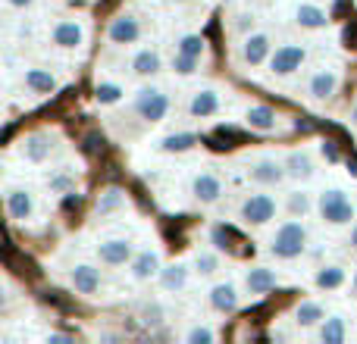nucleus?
Here are the masks:
<instances>
[{
    "instance_id": "obj_45",
    "label": "nucleus",
    "mask_w": 357,
    "mask_h": 344,
    "mask_svg": "<svg viewBox=\"0 0 357 344\" xmlns=\"http://www.w3.org/2000/svg\"><path fill=\"white\" fill-rule=\"evenodd\" d=\"M351 291L357 295V272H354V279H351Z\"/></svg>"
},
{
    "instance_id": "obj_46",
    "label": "nucleus",
    "mask_w": 357,
    "mask_h": 344,
    "mask_svg": "<svg viewBox=\"0 0 357 344\" xmlns=\"http://www.w3.org/2000/svg\"><path fill=\"white\" fill-rule=\"evenodd\" d=\"M173 3H178V6H182V3H191V0H173Z\"/></svg>"
},
{
    "instance_id": "obj_5",
    "label": "nucleus",
    "mask_w": 357,
    "mask_h": 344,
    "mask_svg": "<svg viewBox=\"0 0 357 344\" xmlns=\"http://www.w3.org/2000/svg\"><path fill=\"white\" fill-rule=\"evenodd\" d=\"M304 63H307V47L289 41V44H279V47L273 50V56H270L266 66H270V72L276 75V79H289V75H295Z\"/></svg>"
},
{
    "instance_id": "obj_2",
    "label": "nucleus",
    "mask_w": 357,
    "mask_h": 344,
    "mask_svg": "<svg viewBox=\"0 0 357 344\" xmlns=\"http://www.w3.org/2000/svg\"><path fill=\"white\" fill-rule=\"evenodd\" d=\"M169 107H173L169 94L163 91V88H157V85H144V88H138L135 100H132V110H135V113H138V119H144L148 125L163 123V119L169 116Z\"/></svg>"
},
{
    "instance_id": "obj_22",
    "label": "nucleus",
    "mask_w": 357,
    "mask_h": 344,
    "mask_svg": "<svg viewBox=\"0 0 357 344\" xmlns=\"http://www.w3.org/2000/svg\"><path fill=\"white\" fill-rule=\"evenodd\" d=\"M285 172H289L291 182H310L317 172V163L310 157V150H291L285 157Z\"/></svg>"
},
{
    "instance_id": "obj_1",
    "label": "nucleus",
    "mask_w": 357,
    "mask_h": 344,
    "mask_svg": "<svg viewBox=\"0 0 357 344\" xmlns=\"http://www.w3.org/2000/svg\"><path fill=\"white\" fill-rule=\"evenodd\" d=\"M266 251H270V257L282 260V263L304 257V251H307V228H304V222L298 219V216L289 222H282V226L273 232Z\"/></svg>"
},
{
    "instance_id": "obj_32",
    "label": "nucleus",
    "mask_w": 357,
    "mask_h": 344,
    "mask_svg": "<svg viewBox=\"0 0 357 344\" xmlns=\"http://www.w3.org/2000/svg\"><path fill=\"white\" fill-rule=\"evenodd\" d=\"M94 97H98L100 107H113V104H119V100L126 97V88L119 85V81H98Z\"/></svg>"
},
{
    "instance_id": "obj_35",
    "label": "nucleus",
    "mask_w": 357,
    "mask_h": 344,
    "mask_svg": "<svg viewBox=\"0 0 357 344\" xmlns=\"http://www.w3.org/2000/svg\"><path fill=\"white\" fill-rule=\"evenodd\" d=\"M185 341H188V344H213L216 332L210 326H201V322H197V326H191L188 332H185Z\"/></svg>"
},
{
    "instance_id": "obj_23",
    "label": "nucleus",
    "mask_w": 357,
    "mask_h": 344,
    "mask_svg": "<svg viewBox=\"0 0 357 344\" xmlns=\"http://www.w3.org/2000/svg\"><path fill=\"white\" fill-rule=\"evenodd\" d=\"M22 85L29 94H54L56 91V75L50 69H41V66H31L22 72Z\"/></svg>"
},
{
    "instance_id": "obj_44",
    "label": "nucleus",
    "mask_w": 357,
    "mask_h": 344,
    "mask_svg": "<svg viewBox=\"0 0 357 344\" xmlns=\"http://www.w3.org/2000/svg\"><path fill=\"white\" fill-rule=\"evenodd\" d=\"M351 125L357 129V104H354V110H351Z\"/></svg>"
},
{
    "instance_id": "obj_34",
    "label": "nucleus",
    "mask_w": 357,
    "mask_h": 344,
    "mask_svg": "<svg viewBox=\"0 0 357 344\" xmlns=\"http://www.w3.org/2000/svg\"><path fill=\"white\" fill-rule=\"evenodd\" d=\"M176 50L178 54H188V56H197V60H201L204 56V38L201 35H182L176 41Z\"/></svg>"
},
{
    "instance_id": "obj_31",
    "label": "nucleus",
    "mask_w": 357,
    "mask_h": 344,
    "mask_svg": "<svg viewBox=\"0 0 357 344\" xmlns=\"http://www.w3.org/2000/svg\"><path fill=\"white\" fill-rule=\"evenodd\" d=\"M220 269H222V260H220V253H216V251H210V247H201V251L195 253V272L201 279L216 276Z\"/></svg>"
},
{
    "instance_id": "obj_33",
    "label": "nucleus",
    "mask_w": 357,
    "mask_h": 344,
    "mask_svg": "<svg viewBox=\"0 0 357 344\" xmlns=\"http://www.w3.org/2000/svg\"><path fill=\"white\" fill-rule=\"evenodd\" d=\"M285 207H289L291 216H304V213H310L317 203H314V194L301 188V191H289V201H285Z\"/></svg>"
},
{
    "instance_id": "obj_38",
    "label": "nucleus",
    "mask_w": 357,
    "mask_h": 344,
    "mask_svg": "<svg viewBox=\"0 0 357 344\" xmlns=\"http://www.w3.org/2000/svg\"><path fill=\"white\" fill-rule=\"evenodd\" d=\"M142 316H144V322H148V326H157V322L163 320V310L157 307V304H148V307L142 310Z\"/></svg>"
},
{
    "instance_id": "obj_3",
    "label": "nucleus",
    "mask_w": 357,
    "mask_h": 344,
    "mask_svg": "<svg viewBox=\"0 0 357 344\" xmlns=\"http://www.w3.org/2000/svg\"><path fill=\"white\" fill-rule=\"evenodd\" d=\"M317 213L326 226H348L354 219V201L342 188H326L317 194Z\"/></svg>"
},
{
    "instance_id": "obj_43",
    "label": "nucleus",
    "mask_w": 357,
    "mask_h": 344,
    "mask_svg": "<svg viewBox=\"0 0 357 344\" xmlns=\"http://www.w3.org/2000/svg\"><path fill=\"white\" fill-rule=\"evenodd\" d=\"M348 244H351V247H357V222L351 226V235H348Z\"/></svg>"
},
{
    "instance_id": "obj_29",
    "label": "nucleus",
    "mask_w": 357,
    "mask_h": 344,
    "mask_svg": "<svg viewBox=\"0 0 357 344\" xmlns=\"http://www.w3.org/2000/svg\"><path fill=\"white\" fill-rule=\"evenodd\" d=\"M126 191H119V188H107V191H100L98 194V201H94V213L98 216H113V213H119V210H126Z\"/></svg>"
},
{
    "instance_id": "obj_41",
    "label": "nucleus",
    "mask_w": 357,
    "mask_h": 344,
    "mask_svg": "<svg viewBox=\"0 0 357 344\" xmlns=\"http://www.w3.org/2000/svg\"><path fill=\"white\" fill-rule=\"evenodd\" d=\"M31 3H35V0H6V6H13V10H29Z\"/></svg>"
},
{
    "instance_id": "obj_11",
    "label": "nucleus",
    "mask_w": 357,
    "mask_h": 344,
    "mask_svg": "<svg viewBox=\"0 0 357 344\" xmlns=\"http://www.w3.org/2000/svg\"><path fill=\"white\" fill-rule=\"evenodd\" d=\"M132 257H135V244H132V238L116 235V238L98 241V260L104 266H126V263H132Z\"/></svg>"
},
{
    "instance_id": "obj_6",
    "label": "nucleus",
    "mask_w": 357,
    "mask_h": 344,
    "mask_svg": "<svg viewBox=\"0 0 357 344\" xmlns=\"http://www.w3.org/2000/svg\"><path fill=\"white\" fill-rule=\"evenodd\" d=\"M285 178H289L285 160H276V157H257L254 163H248V182L257 185V188H279Z\"/></svg>"
},
{
    "instance_id": "obj_16",
    "label": "nucleus",
    "mask_w": 357,
    "mask_h": 344,
    "mask_svg": "<svg viewBox=\"0 0 357 344\" xmlns=\"http://www.w3.org/2000/svg\"><path fill=\"white\" fill-rule=\"evenodd\" d=\"M163 269L160 263V253H157V247H142V251H135V257H132L129 263V276L135 279V282H151V279H157Z\"/></svg>"
},
{
    "instance_id": "obj_13",
    "label": "nucleus",
    "mask_w": 357,
    "mask_h": 344,
    "mask_svg": "<svg viewBox=\"0 0 357 344\" xmlns=\"http://www.w3.org/2000/svg\"><path fill=\"white\" fill-rule=\"evenodd\" d=\"M50 41L60 50H79L85 44V25L79 19H56L54 29H50Z\"/></svg>"
},
{
    "instance_id": "obj_40",
    "label": "nucleus",
    "mask_w": 357,
    "mask_h": 344,
    "mask_svg": "<svg viewBox=\"0 0 357 344\" xmlns=\"http://www.w3.org/2000/svg\"><path fill=\"white\" fill-rule=\"evenodd\" d=\"M47 344H73V335H66V332H50V335H47Z\"/></svg>"
},
{
    "instance_id": "obj_20",
    "label": "nucleus",
    "mask_w": 357,
    "mask_h": 344,
    "mask_svg": "<svg viewBox=\"0 0 357 344\" xmlns=\"http://www.w3.org/2000/svg\"><path fill=\"white\" fill-rule=\"evenodd\" d=\"M188 279H191V269L188 263H169L160 269V276H157V282H160V288L167 291V295H178V291L188 288Z\"/></svg>"
},
{
    "instance_id": "obj_37",
    "label": "nucleus",
    "mask_w": 357,
    "mask_h": 344,
    "mask_svg": "<svg viewBox=\"0 0 357 344\" xmlns=\"http://www.w3.org/2000/svg\"><path fill=\"white\" fill-rule=\"evenodd\" d=\"M73 185H75V175H73V172H66V169L47 178V188L54 191V194H66V191L73 188Z\"/></svg>"
},
{
    "instance_id": "obj_27",
    "label": "nucleus",
    "mask_w": 357,
    "mask_h": 344,
    "mask_svg": "<svg viewBox=\"0 0 357 344\" xmlns=\"http://www.w3.org/2000/svg\"><path fill=\"white\" fill-rule=\"evenodd\" d=\"M326 320V307L320 301H301L295 307V326L298 329H317Z\"/></svg>"
},
{
    "instance_id": "obj_26",
    "label": "nucleus",
    "mask_w": 357,
    "mask_h": 344,
    "mask_svg": "<svg viewBox=\"0 0 357 344\" xmlns=\"http://www.w3.org/2000/svg\"><path fill=\"white\" fill-rule=\"evenodd\" d=\"M317 338H320L323 344H342L348 341V320L345 316H326V320L317 326Z\"/></svg>"
},
{
    "instance_id": "obj_39",
    "label": "nucleus",
    "mask_w": 357,
    "mask_h": 344,
    "mask_svg": "<svg viewBox=\"0 0 357 344\" xmlns=\"http://www.w3.org/2000/svg\"><path fill=\"white\" fill-rule=\"evenodd\" d=\"M232 25H235V31H245V35H248V31L254 29V13H238Z\"/></svg>"
},
{
    "instance_id": "obj_4",
    "label": "nucleus",
    "mask_w": 357,
    "mask_h": 344,
    "mask_svg": "<svg viewBox=\"0 0 357 344\" xmlns=\"http://www.w3.org/2000/svg\"><path fill=\"white\" fill-rule=\"evenodd\" d=\"M276 213H279V201L273 194H266V191L248 194L238 207V219L251 228H260V226H266V222H273Z\"/></svg>"
},
{
    "instance_id": "obj_9",
    "label": "nucleus",
    "mask_w": 357,
    "mask_h": 344,
    "mask_svg": "<svg viewBox=\"0 0 357 344\" xmlns=\"http://www.w3.org/2000/svg\"><path fill=\"white\" fill-rule=\"evenodd\" d=\"M245 66H264L273 56V35L270 31H248L241 38V50H238Z\"/></svg>"
},
{
    "instance_id": "obj_18",
    "label": "nucleus",
    "mask_w": 357,
    "mask_h": 344,
    "mask_svg": "<svg viewBox=\"0 0 357 344\" xmlns=\"http://www.w3.org/2000/svg\"><path fill=\"white\" fill-rule=\"evenodd\" d=\"M245 125L251 132L270 135V132H276V125H279V113L273 110V107H266V104H251L245 110Z\"/></svg>"
},
{
    "instance_id": "obj_19",
    "label": "nucleus",
    "mask_w": 357,
    "mask_h": 344,
    "mask_svg": "<svg viewBox=\"0 0 357 344\" xmlns=\"http://www.w3.org/2000/svg\"><path fill=\"white\" fill-rule=\"evenodd\" d=\"M207 301L220 316H229L238 310V288H235L232 282H216L213 288H210Z\"/></svg>"
},
{
    "instance_id": "obj_42",
    "label": "nucleus",
    "mask_w": 357,
    "mask_h": 344,
    "mask_svg": "<svg viewBox=\"0 0 357 344\" xmlns=\"http://www.w3.org/2000/svg\"><path fill=\"white\" fill-rule=\"evenodd\" d=\"M323 154H326L329 160H339V154H335V148H333V144H323Z\"/></svg>"
},
{
    "instance_id": "obj_8",
    "label": "nucleus",
    "mask_w": 357,
    "mask_h": 344,
    "mask_svg": "<svg viewBox=\"0 0 357 344\" xmlns=\"http://www.w3.org/2000/svg\"><path fill=\"white\" fill-rule=\"evenodd\" d=\"M142 35H144V25L135 13H119L110 22V29H107V41L113 47H132V44L142 41Z\"/></svg>"
},
{
    "instance_id": "obj_28",
    "label": "nucleus",
    "mask_w": 357,
    "mask_h": 344,
    "mask_svg": "<svg viewBox=\"0 0 357 344\" xmlns=\"http://www.w3.org/2000/svg\"><path fill=\"white\" fill-rule=\"evenodd\" d=\"M345 282H348V272H345V266H339V263L320 266V269H317V276H314V285L320 291H335V288H342Z\"/></svg>"
},
{
    "instance_id": "obj_25",
    "label": "nucleus",
    "mask_w": 357,
    "mask_h": 344,
    "mask_svg": "<svg viewBox=\"0 0 357 344\" xmlns=\"http://www.w3.org/2000/svg\"><path fill=\"white\" fill-rule=\"evenodd\" d=\"M295 22L307 31H323L329 25V13L320 3H298L295 6Z\"/></svg>"
},
{
    "instance_id": "obj_12",
    "label": "nucleus",
    "mask_w": 357,
    "mask_h": 344,
    "mask_svg": "<svg viewBox=\"0 0 357 344\" xmlns=\"http://www.w3.org/2000/svg\"><path fill=\"white\" fill-rule=\"evenodd\" d=\"M222 191H226L222 178L216 175V172H210V169L197 172V175L191 178V197H195L201 207H213V203L222 197Z\"/></svg>"
},
{
    "instance_id": "obj_36",
    "label": "nucleus",
    "mask_w": 357,
    "mask_h": 344,
    "mask_svg": "<svg viewBox=\"0 0 357 344\" xmlns=\"http://www.w3.org/2000/svg\"><path fill=\"white\" fill-rule=\"evenodd\" d=\"M197 56H188V54H178L176 50V56H173V72L176 75H195L197 72Z\"/></svg>"
},
{
    "instance_id": "obj_15",
    "label": "nucleus",
    "mask_w": 357,
    "mask_h": 344,
    "mask_svg": "<svg viewBox=\"0 0 357 344\" xmlns=\"http://www.w3.org/2000/svg\"><path fill=\"white\" fill-rule=\"evenodd\" d=\"M69 285H73L75 295L82 297H94L100 291V285H104V279H100V269L91 263H75L73 269H69Z\"/></svg>"
},
{
    "instance_id": "obj_7",
    "label": "nucleus",
    "mask_w": 357,
    "mask_h": 344,
    "mask_svg": "<svg viewBox=\"0 0 357 344\" xmlns=\"http://www.w3.org/2000/svg\"><path fill=\"white\" fill-rule=\"evenodd\" d=\"M54 150H56V138L50 132H31V135H25L19 141V157L25 163H31V166H44L54 157Z\"/></svg>"
},
{
    "instance_id": "obj_10",
    "label": "nucleus",
    "mask_w": 357,
    "mask_h": 344,
    "mask_svg": "<svg viewBox=\"0 0 357 344\" xmlns=\"http://www.w3.org/2000/svg\"><path fill=\"white\" fill-rule=\"evenodd\" d=\"M3 203H6V216L13 222H29L35 216V194L25 185H10L3 191Z\"/></svg>"
},
{
    "instance_id": "obj_17",
    "label": "nucleus",
    "mask_w": 357,
    "mask_h": 344,
    "mask_svg": "<svg viewBox=\"0 0 357 344\" xmlns=\"http://www.w3.org/2000/svg\"><path fill=\"white\" fill-rule=\"evenodd\" d=\"M220 110H222V94L216 88H197V91H191V100H188L191 119H210Z\"/></svg>"
},
{
    "instance_id": "obj_21",
    "label": "nucleus",
    "mask_w": 357,
    "mask_h": 344,
    "mask_svg": "<svg viewBox=\"0 0 357 344\" xmlns=\"http://www.w3.org/2000/svg\"><path fill=\"white\" fill-rule=\"evenodd\" d=\"M276 285H279V276L270 269V266H251V269H245L248 295H270Z\"/></svg>"
},
{
    "instance_id": "obj_24",
    "label": "nucleus",
    "mask_w": 357,
    "mask_h": 344,
    "mask_svg": "<svg viewBox=\"0 0 357 344\" xmlns=\"http://www.w3.org/2000/svg\"><path fill=\"white\" fill-rule=\"evenodd\" d=\"M160 69H163V56L154 47H142L132 56V75H138V79H154Z\"/></svg>"
},
{
    "instance_id": "obj_30",
    "label": "nucleus",
    "mask_w": 357,
    "mask_h": 344,
    "mask_svg": "<svg viewBox=\"0 0 357 344\" xmlns=\"http://www.w3.org/2000/svg\"><path fill=\"white\" fill-rule=\"evenodd\" d=\"M195 144H197V135H191V132H173V135L160 138L157 148H160L163 154H188Z\"/></svg>"
},
{
    "instance_id": "obj_14",
    "label": "nucleus",
    "mask_w": 357,
    "mask_h": 344,
    "mask_svg": "<svg viewBox=\"0 0 357 344\" xmlns=\"http://www.w3.org/2000/svg\"><path fill=\"white\" fill-rule=\"evenodd\" d=\"M335 91H339V69L323 66V69H317V72L310 75L307 94H310L314 104H326V100H333Z\"/></svg>"
}]
</instances>
